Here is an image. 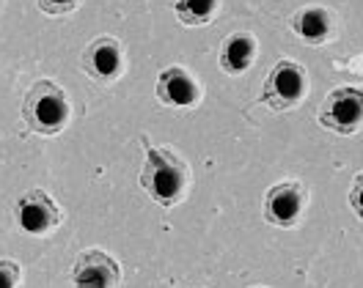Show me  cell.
I'll return each instance as SVG.
<instances>
[{"mask_svg":"<svg viewBox=\"0 0 363 288\" xmlns=\"http://www.w3.org/2000/svg\"><path fill=\"white\" fill-rule=\"evenodd\" d=\"M187 181H190V171L177 154H171L168 149H149L146 151L140 184L155 198V203L177 206L187 190Z\"/></svg>","mask_w":363,"mask_h":288,"instance_id":"6da1fadb","label":"cell"},{"mask_svg":"<svg viewBox=\"0 0 363 288\" xmlns=\"http://www.w3.org/2000/svg\"><path fill=\"white\" fill-rule=\"evenodd\" d=\"M23 115L25 124L30 127V132H64V127L69 124V115H72L67 91L61 88L58 83H52V80H39L33 88L28 91V96H25Z\"/></svg>","mask_w":363,"mask_h":288,"instance_id":"7a4b0ae2","label":"cell"},{"mask_svg":"<svg viewBox=\"0 0 363 288\" xmlns=\"http://www.w3.org/2000/svg\"><path fill=\"white\" fill-rule=\"evenodd\" d=\"M308 74L297 61H278L264 80L262 102L275 113H289L306 99Z\"/></svg>","mask_w":363,"mask_h":288,"instance_id":"3957f363","label":"cell"},{"mask_svg":"<svg viewBox=\"0 0 363 288\" xmlns=\"http://www.w3.org/2000/svg\"><path fill=\"white\" fill-rule=\"evenodd\" d=\"M363 121V93L361 88L341 86L330 91L328 99L319 108V124L330 132L339 134H355L361 129Z\"/></svg>","mask_w":363,"mask_h":288,"instance_id":"277c9868","label":"cell"},{"mask_svg":"<svg viewBox=\"0 0 363 288\" xmlns=\"http://www.w3.org/2000/svg\"><path fill=\"white\" fill-rule=\"evenodd\" d=\"M17 222L25 234L33 236H45L50 231H55L61 225V209L55 206V200L47 195L45 190H30L14 206Z\"/></svg>","mask_w":363,"mask_h":288,"instance_id":"5b68a950","label":"cell"},{"mask_svg":"<svg viewBox=\"0 0 363 288\" xmlns=\"http://www.w3.org/2000/svg\"><path fill=\"white\" fill-rule=\"evenodd\" d=\"M303 209H306L303 187L297 181H284V184H275L264 198V220L278 228H292L300 220Z\"/></svg>","mask_w":363,"mask_h":288,"instance_id":"8992f818","label":"cell"},{"mask_svg":"<svg viewBox=\"0 0 363 288\" xmlns=\"http://www.w3.org/2000/svg\"><path fill=\"white\" fill-rule=\"evenodd\" d=\"M83 69L96 83H113L124 71V52L113 36H99L83 52Z\"/></svg>","mask_w":363,"mask_h":288,"instance_id":"52a82bcc","label":"cell"},{"mask_svg":"<svg viewBox=\"0 0 363 288\" xmlns=\"http://www.w3.org/2000/svg\"><path fill=\"white\" fill-rule=\"evenodd\" d=\"M157 99L168 108H193L201 102V83L182 67H168L157 80Z\"/></svg>","mask_w":363,"mask_h":288,"instance_id":"ba28073f","label":"cell"},{"mask_svg":"<svg viewBox=\"0 0 363 288\" xmlns=\"http://www.w3.org/2000/svg\"><path fill=\"white\" fill-rule=\"evenodd\" d=\"M72 283L74 286H118L121 283L118 261H116L113 255L102 253V250L80 253L77 261H74Z\"/></svg>","mask_w":363,"mask_h":288,"instance_id":"9c48e42d","label":"cell"},{"mask_svg":"<svg viewBox=\"0 0 363 288\" xmlns=\"http://www.w3.org/2000/svg\"><path fill=\"white\" fill-rule=\"evenodd\" d=\"M295 33L308 45H325L333 36V17L322 6H306L300 8L292 20Z\"/></svg>","mask_w":363,"mask_h":288,"instance_id":"30bf717a","label":"cell"},{"mask_svg":"<svg viewBox=\"0 0 363 288\" xmlns=\"http://www.w3.org/2000/svg\"><path fill=\"white\" fill-rule=\"evenodd\" d=\"M256 58V39L250 33H231L220 47V69L226 74L248 71Z\"/></svg>","mask_w":363,"mask_h":288,"instance_id":"8fae6325","label":"cell"},{"mask_svg":"<svg viewBox=\"0 0 363 288\" xmlns=\"http://www.w3.org/2000/svg\"><path fill=\"white\" fill-rule=\"evenodd\" d=\"M174 11L184 25H209L220 11V0H177Z\"/></svg>","mask_w":363,"mask_h":288,"instance_id":"7c38bea8","label":"cell"},{"mask_svg":"<svg viewBox=\"0 0 363 288\" xmlns=\"http://www.w3.org/2000/svg\"><path fill=\"white\" fill-rule=\"evenodd\" d=\"M36 3H39V8H42L45 14H52V17L72 14V11L80 6V0H36Z\"/></svg>","mask_w":363,"mask_h":288,"instance_id":"4fadbf2b","label":"cell"},{"mask_svg":"<svg viewBox=\"0 0 363 288\" xmlns=\"http://www.w3.org/2000/svg\"><path fill=\"white\" fill-rule=\"evenodd\" d=\"M20 280H23V269L14 261L3 258L0 261V286H20Z\"/></svg>","mask_w":363,"mask_h":288,"instance_id":"5bb4252c","label":"cell"}]
</instances>
